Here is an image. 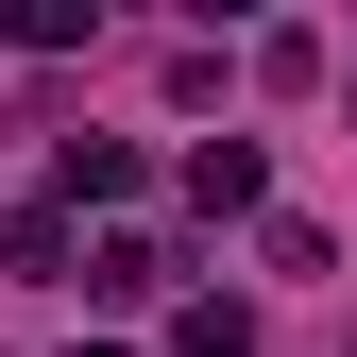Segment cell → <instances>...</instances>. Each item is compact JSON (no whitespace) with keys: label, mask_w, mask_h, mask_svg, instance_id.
Returning a JSON list of instances; mask_svg holds the SVG:
<instances>
[{"label":"cell","mask_w":357,"mask_h":357,"mask_svg":"<svg viewBox=\"0 0 357 357\" xmlns=\"http://www.w3.org/2000/svg\"><path fill=\"white\" fill-rule=\"evenodd\" d=\"M255 188H273V170H255V137H204V153H188V204H204V221H238Z\"/></svg>","instance_id":"1"},{"label":"cell","mask_w":357,"mask_h":357,"mask_svg":"<svg viewBox=\"0 0 357 357\" xmlns=\"http://www.w3.org/2000/svg\"><path fill=\"white\" fill-rule=\"evenodd\" d=\"M119 188H137V153H119V137H68V153H52V204H119Z\"/></svg>","instance_id":"2"},{"label":"cell","mask_w":357,"mask_h":357,"mask_svg":"<svg viewBox=\"0 0 357 357\" xmlns=\"http://www.w3.org/2000/svg\"><path fill=\"white\" fill-rule=\"evenodd\" d=\"M85 289H102V306H153V289H170V238H102V255H85Z\"/></svg>","instance_id":"3"},{"label":"cell","mask_w":357,"mask_h":357,"mask_svg":"<svg viewBox=\"0 0 357 357\" xmlns=\"http://www.w3.org/2000/svg\"><path fill=\"white\" fill-rule=\"evenodd\" d=\"M170 340H188V357H255V324H238V306H221V289H204V306H188V324H170Z\"/></svg>","instance_id":"4"},{"label":"cell","mask_w":357,"mask_h":357,"mask_svg":"<svg viewBox=\"0 0 357 357\" xmlns=\"http://www.w3.org/2000/svg\"><path fill=\"white\" fill-rule=\"evenodd\" d=\"M85 357H119V340H85Z\"/></svg>","instance_id":"5"}]
</instances>
